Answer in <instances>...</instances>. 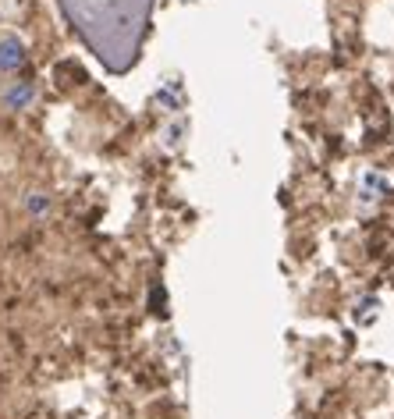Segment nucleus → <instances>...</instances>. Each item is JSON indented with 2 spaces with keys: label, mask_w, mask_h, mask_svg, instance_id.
Returning a JSON list of instances; mask_svg holds the SVG:
<instances>
[{
  "label": "nucleus",
  "mask_w": 394,
  "mask_h": 419,
  "mask_svg": "<svg viewBox=\"0 0 394 419\" xmlns=\"http://www.w3.org/2000/svg\"><path fill=\"white\" fill-rule=\"evenodd\" d=\"M4 50H8V53H0V68H15V65H22V46H18L15 40H8Z\"/></svg>",
  "instance_id": "nucleus-1"
}]
</instances>
